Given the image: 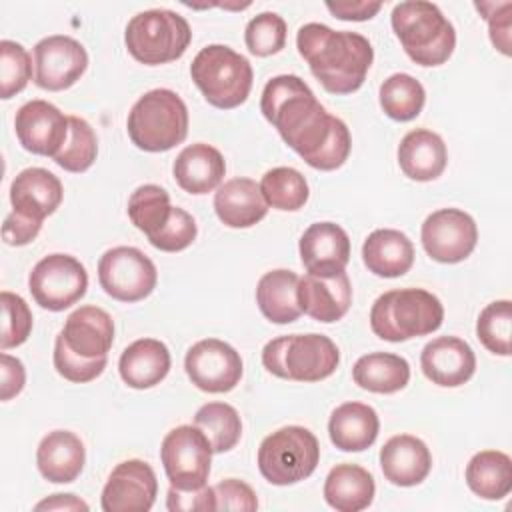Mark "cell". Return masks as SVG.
<instances>
[{
	"label": "cell",
	"instance_id": "6",
	"mask_svg": "<svg viewBox=\"0 0 512 512\" xmlns=\"http://www.w3.org/2000/svg\"><path fill=\"white\" fill-rule=\"evenodd\" d=\"M264 368L284 380L320 382L340 364L338 346L324 334L278 336L262 348Z\"/></svg>",
	"mask_w": 512,
	"mask_h": 512
},
{
	"label": "cell",
	"instance_id": "50",
	"mask_svg": "<svg viewBox=\"0 0 512 512\" xmlns=\"http://www.w3.org/2000/svg\"><path fill=\"white\" fill-rule=\"evenodd\" d=\"M0 378V398L4 402L18 396L26 384L24 364L16 356L6 354V350L0 354Z\"/></svg>",
	"mask_w": 512,
	"mask_h": 512
},
{
	"label": "cell",
	"instance_id": "48",
	"mask_svg": "<svg viewBox=\"0 0 512 512\" xmlns=\"http://www.w3.org/2000/svg\"><path fill=\"white\" fill-rule=\"evenodd\" d=\"M166 508L170 512H212L216 510L214 490L212 486H206V484L194 490H178L170 486Z\"/></svg>",
	"mask_w": 512,
	"mask_h": 512
},
{
	"label": "cell",
	"instance_id": "15",
	"mask_svg": "<svg viewBox=\"0 0 512 512\" xmlns=\"http://www.w3.org/2000/svg\"><path fill=\"white\" fill-rule=\"evenodd\" d=\"M86 68V48L72 36H46L34 46V82L42 90H66L80 80Z\"/></svg>",
	"mask_w": 512,
	"mask_h": 512
},
{
	"label": "cell",
	"instance_id": "23",
	"mask_svg": "<svg viewBox=\"0 0 512 512\" xmlns=\"http://www.w3.org/2000/svg\"><path fill=\"white\" fill-rule=\"evenodd\" d=\"M64 342L76 354L84 358L108 356L114 342L112 316L98 306H80L68 318L60 330Z\"/></svg>",
	"mask_w": 512,
	"mask_h": 512
},
{
	"label": "cell",
	"instance_id": "4",
	"mask_svg": "<svg viewBox=\"0 0 512 512\" xmlns=\"http://www.w3.org/2000/svg\"><path fill=\"white\" fill-rule=\"evenodd\" d=\"M444 306L424 288H396L380 294L370 310L372 332L388 342L432 334L442 326Z\"/></svg>",
	"mask_w": 512,
	"mask_h": 512
},
{
	"label": "cell",
	"instance_id": "13",
	"mask_svg": "<svg viewBox=\"0 0 512 512\" xmlns=\"http://www.w3.org/2000/svg\"><path fill=\"white\" fill-rule=\"evenodd\" d=\"M426 254L442 264L466 260L478 242L474 218L460 208H440L432 212L420 230Z\"/></svg>",
	"mask_w": 512,
	"mask_h": 512
},
{
	"label": "cell",
	"instance_id": "11",
	"mask_svg": "<svg viewBox=\"0 0 512 512\" xmlns=\"http://www.w3.org/2000/svg\"><path fill=\"white\" fill-rule=\"evenodd\" d=\"M88 288V272L70 254H48L32 268L28 290L38 306L62 312L76 304Z\"/></svg>",
	"mask_w": 512,
	"mask_h": 512
},
{
	"label": "cell",
	"instance_id": "37",
	"mask_svg": "<svg viewBox=\"0 0 512 512\" xmlns=\"http://www.w3.org/2000/svg\"><path fill=\"white\" fill-rule=\"evenodd\" d=\"M172 208L168 192L158 184H142L128 198V218L148 238L166 226Z\"/></svg>",
	"mask_w": 512,
	"mask_h": 512
},
{
	"label": "cell",
	"instance_id": "2",
	"mask_svg": "<svg viewBox=\"0 0 512 512\" xmlns=\"http://www.w3.org/2000/svg\"><path fill=\"white\" fill-rule=\"evenodd\" d=\"M296 46L312 76L332 94L356 92L374 60V48L366 36L350 30H332L318 22L298 28Z\"/></svg>",
	"mask_w": 512,
	"mask_h": 512
},
{
	"label": "cell",
	"instance_id": "29",
	"mask_svg": "<svg viewBox=\"0 0 512 512\" xmlns=\"http://www.w3.org/2000/svg\"><path fill=\"white\" fill-rule=\"evenodd\" d=\"M380 430L378 414L362 402H344L332 410L328 420L330 442L342 452H362L370 448Z\"/></svg>",
	"mask_w": 512,
	"mask_h": 512
},
{
	"label": "cell",
	"instance_id": "51",
	"mask_svg": "<svg viewBox=\"0 0 512 512\" xmlns=\"http://www.w3.org/2000/svg\"><path fill=\"white\" fill-rule=\"evenodd\" d=\"M326 8L334 18L362 22L374 18L380 12L382 2H328Z\"/></svg>",
	"mask_w": 512,
	"mask_h": 512
},
{
	"label": "cell",
	"instance_id": "19",
	"mask_svg": "<svg viewBox=\"0 0 512 512\" xmlns=\"http://www.w3.org/2000/svg\"><path fill=\"white\" fill-rule=\"evenodd\" d=\"M300 260L308 274L332 276L350 262V238L334 222H314L300 236Z\"/></svg>",
	"mask_w": 512,
	"mask_h": 512
},
{
	"label": "cell",
	"instance_id": "30",
	"mask_svg": "<svg viewBox=\"0 0 512 512\" xmlns=\"http://www.w3.org/2000/svg\"><path fill=\"white\" fill-rule=\"evenodd\" d=\"M364 266L380 278L404 276L414 264L410 238L394 228H378L362 244Z\"/></svg>",
	"mask_w": 512,
	"mask_h": 512
},
{
	"label": "cell",
	"instance_id": "10",
	"mask_svg": "<svg viewBox=\"0 0 512 512\" xmlns=\"http://www.w3.org/2000/svg\"><path fill=\"white\" fill-rule=\"evenodd\" d=\"M160 460L172 488H202L210 476L212 446L198 426L182 424L164 436Z\"/></svg>",
	"mask_w": 512,
	"mask_h": 512
},
{
	"label": "cell",
	"instance_id": "40",
	"mask_svg": "<svg viewBox=\"0 0 512 512\" xmlns=\"http://www.w3.org/2000/svg\"><path fill=\"white\" fill-rule=\"evenodd\" d=\"M510 326H512V304L510 300L490 302L476 320V336L482 346L498 356H510Z\"/></svg>",
	"mask_w": 512,
	"mask_h": 512
},
{
	"label": "cell",
	"instance_id": "9",
	"mask_svg": "<svg viewBox=\"0 0 512 512\" xmlns=\"http://www.w3.org/2000/svg\"><path fill=\"white\" fill-rule=\"evenodd\" d=\"M320 460V444L304 426H284L268 434L258 448V470L274 486L308 478Z\"/></svg>",
	"mask_w": 512,
	"mask_h": 512
},
{
	"label": "cell",
	"instance_id": "52",
	"mask_svg": "<svg viewBox=\"0 0 512 512\" xmlns=\"http://www.w3.org/2000/svg\"><path fill=\"white\" fill-rule=\"evenodd\" d=\"M36 510H88V504L74 494H52L50 498L38 502Z\"/></svg>",
	"mask_w": 512,
	"mask_h": 512
},
{
	"label": "cell",
	"instance_id": "47",
	"mask_svg": "<svg viewBox=\"0 0 512 512\" xmlns=\"http://www.w3.org/2000/svg\"><path fill=\"white\" fill-rule=\"evenodd\" d=\"M216 510H246L252 512L258 508V498L254 490L236 478H226L212 486Z\"/></svg>",
	"mask_w": 512,
	"mask_h": 512
},
{
	"label": "cell",
	"instance_id": "14",
	"mask_svg": "<svg viewBox=\"0 0 512 512\" xmlns=\"http://www.w3.org/2000/svg\"><path fill=\"white\" fill-rule=\"evenodd\" d=\"M184 370L198 390L222 394L238 386L244 366L240 354L228 342L204 338L188 348Z\"/></svg>",
	"mask_w": 512,
	"mask_h": 512
},
{
	"label": "cell",
	"instance_id": "27",
	"mask_svg": "<svg viewBox=\"0 0 512 512\" xmlns=\"http://www.w3.org/2000/svg\"><path fill=\"white\" fill-rule=\"evenodd\" d=\"M398 164L400 170L416 182H430L436 180L446 164H448V150L440 134L416 128L410 130L398 146Z\"/></svg>",
	"mask_w": 512,
	"mask_h": 512
},
{
	"label": "cell",
	"instance_id": "26",
	"mask_svg": "<svg viewBox=\"0 0 512 512\" xmlns=\"http://www.w3.org/2000/svg\"><path fill=\"white\" fill-rule=\"evenodd\" d=\"M174 180L188 194H208L216 190L226 174V162L220 150L196 142L186 146L174 160Z\"/></svg>",
	"mask_w": 512,
	"mask_h": 512
},
{
	"label": "cell",
	"instance_id": "36",
	"mask_svg": "<svg viewBox=\"0 0 512 512\" xmlns=\"http://www.w3.org/2000/svg\"><path fill=\"white\" fill-rule=\"evenodd\" d=\"M194 426L204 432L216 454L232 450L242 436L240 414L226 402H208L200 406L194 414Z\"/></svg>",
	"mask_w": 512,
	"mask_h": 512
},
{
	"label": "cell",
	"instance_id": "25",
	"mask_svg": "<svg viewBox=\"0 0 512 512\" xmlns=\"http://www.w3.org/2000/svg\"><path fill=\"white\" fill-rule=\"evenodd\" d=\"M86 462V448L82 440L70 430L48 432L36 450V464L40 474L54 484L74 482Z\"/></svg>",
	"mask_w": 512,
	"mask_h": 512
},
{
	"label": "cell",
	"instance_id": "34",
	"mask_svg": "<svg viewBox=\"0 0 512 512\" xmlns=\"http://www.w3.org/2000/svg\"><path fill=\"white\" fill-rule=\"evenodd\" d=\"M468 488L484 500H500L512 490V460L500 450H480L466 464Z\"/></svg>",
	"mask_w": 512,
	"mask_h": 512
},
{
	"label": "cell",
	"instance_id": "7",
	"mask_svg": "<svg viewBox=\"0 0 512 512\" xmlns=\"http://www.w3.org/2000/svg\"><path fill=\"white\" fill-rule=\"evenodd\" d=\"M190 76L206 102L220 110L244 104L254 80L250 62L224 44L204 46L190 64Z\"/></svg>",
	"mask_w": 512,
	"mask_h": 512
},
{
	"label": "cell",
	"instance_id": "31",
	"mask_svg": "<svg viewBox=\"0 0 512 512\" xmlns=\"http://www.w3.org/2000/svg\"><path fill=\"white\" fill-rule=\"evenodd\" d=\"M372 474L358 464H336L324 480V500L338 512H360L374 500Z\"/></svg>",
	"mask_w": 512,
	"mask_h": 512
},
{
	"label": "cell",
	"instance_id": "49",
	"mask_svg": "<svg viewBox=\"0 0 512 512\" xmlns=\"http://www.w3.org/2000/svg\"><path fill=\"white\" fill-rule=\"evenodd\" d=\"M42 228V222L34 220V218H28L24 214H18V212H10L6 218H4V224H2V240L8 244V246H26L30 244L38 232Z\"/></svg>",
	"mask_w": 512,
	"mask_h": 512
},
{
	"label": "cell",
	"instance_id": "41",
	"mask_svg": "<svg viewBox=\"0 0 512 512\" xmlns=\"http://www.w3.org/2000/svg\"><path fill=\"white\" fill-rule=\"evenodd\" d=\"M32 78V58L28 50L14 42H0V96L4 100L16 96Z\"/></svg>",
	"mask_w": 512,
	"mask_h": 512
},
{
	"label": "cell",
	"instance_id": "42",
	"mask_svg": "<svg viewBox=\"0 0 512 512\" xmlns=\"http://www.w3.org/2000/svg\"><path fill=\"white\" fill-rule=\"evenodd\" d=\"M246 48L254 56H272L286 46V22L276 12H262L254 16L244 30Z\"/></svg>",
	"mask_w": 512,
	"mask_h": 512
},
{
	"label": "cell",
	"instance_id": "18",
	"mask_svg": "<svg viewBox=\"0 0 512 512\" xmlns=\"http://www.w3.org/2000/svg\"><path fill=\"white\" fill-rule=\"evenodd\" d=\"M424 376L438 386L456 388L466 384L476 370V356L468 342L458 336H438L420 354Z\"/></svg>",
	"mask_w": 512,
	"mask_h": 512
},
{
	"label": "cell",
	"instance_id": "45",
	"mask_svg": "<svg viewBox=\"0 0 512 512\" xmlns=\"http://www.w3.org/2000/svg\"><path fill=\"white\" fill-rule=\"evenodd\" d=\"M196 234H198V226L192 214L174 206L166 226L158 234L148 238V242L162 252H180L196 240Z\"/></svg>",
	"mask_w": 512,
	"mask_h": 512
},
{
	"label": "cell",
	"instance_id": "24",
	"mask_svg": "<svg viewBox=\"0 0 512 512\" xmlns=\"http://www.w3.org/2000/svg\"><path fill=\"white\" fill-rule=\"evenodd\" d=\"M214 212L228 228H250L268 214V204L252 178H232L218 186Z\"/></svg>",
	"mask_w": 512,
	"mask_h": 512
},
{
	"label": "cell",
	"instance_id": "44",
	"mask_svg": "<svg viewBox=\"0 0 512 512\" xmlns=\"http://www.w3.org/2000/svg\"><path fill=\"white\" fill-rule=\"evenodd\" d=\"M54 368L56 372L76 384H84L90 382L94 378H98L108 362V356H100V358H84L80 354H76L74 350H70V346L64 342L62 334L56 336L54 342Z\"/></svg>",
	"mask_w": 512,
	"mask_h": 512
},
{
	"label": "cell",
	"instance_id": "33",
	"mask_svg": "<svg viewBox=\"0 0 512 512\" xmlns=\"http://www.w3.org/2000/svg\"><path fill=\"white\" fill-rule=\"evenodd\" d=\"M354 382L368 392L394 394L406 388L410 380V364L392 352H370L352 366Z\"/></svg>",
	"mask_w": 512,
	"mask_h": 512
},
{
	"label": "cell",
	"instance_id": "3",
	"mask_svg": "<svg viewBox=\"0 0 512 512\" xmlns=\"http://www.w3.org/2000/svg\"><path fill=\"white\" fill-rule=\"evenodd\" d=\"M390 22L408 58L420 66H440L456 48L452 22L432 2H400L392 8Z\"/></svg>",
	"mask_w": 512,
	"mask_h": 512
},
{
	"label": "cell",
	"instance_id": "5",
	"mask_svg": "<svg viewBox=\"0 0 512 512\" xmlns=\"http://www.w3.org/2000/svg\"><path fill=\"white\" fill-rule=\"evenodd\" d=\"M128 136L144 152H166L188 134V108L168 88H154L142 94L128 114Z\"/></svg>",
	"mask_w": 512,
	"mask_h": 512
},
{
	"label": "cell",
	"instance_id": "38",
	"mask_svg": "<svg viewBox=\"0 0 512 512\" xmlns=\"http://www.w3.org/2000/svg\"><path fill=\"white\" fill-rule=\"evenodd\" d=\"M260 192L268 206L284 212L300 210L310 196L306 178L290 166L268 170L260 180Z\"/></svg>",
	"mask_w": 512,
	"mask_h": 512
},
{
	"label": "cell",
	"instance_id": "8",
	"mask_svg": "<svg viewBox=\"0 0 512 512\" xmlns=\"http://www.w3.org/2000/svg\"><path fill=\"white\" fill-rule=\"evenodd\" d=\"M192 30L184 16L166 8H152L130 18L124 42L134 60L158 66L178 60L190 46Z\"/></svg>",
	"mask_w": 512,
	"mask_h": 512
},
{
	"label": "cell",
	"instance_id": "32",
	"mask_svg": "<svg viewBox=\"0 0 512 512\" xmlns=\"http://www.w3.org/2000/svg\"><path fill=\"white\" fill-rule=\"evenodd\" d=\"M298 274L286 268L266 272L256 284V302L266 320L274 324H290L300 318L296 288Z\"/></svg>",
	"mask_w": 512,
	"mask_h": 512
},
{
	"label": "cell",
	"instance_id": "43",
	"mask_svg": "<svg viewBox=\"0 0 512 512\" xmlns=\"http://www.w3.org/2000/svg\"><path fill=\"white\" fill-rule=\"evenodd\" d=\"M2 304V336L0 348H16L24 344L32 332V312L26 300L14 292L4 290L0 294Z\"/></svg>",
	"mask_w": 512,
	"mask_h": 512
},
{
	"label": "cell",
	"instance_id": "39",
	"mask_svg": "<svg viewBox=\"0 0 512 512\" xmlns=\"http://www.w3.org/2000/svg\"><path fill=\"white\" fill-rule=\"evenodd\" d=\"M68 124V140L52 160L66 172L80 174L94 164L98 154V140L94 128L84 118L68 116Z\"/></svg>",
	"mask_w": 512,
	"mask_h": 512
},
{
	"label": "cell",
	"instance_id": "22",
	"mask_svg": "<svg viewBox=\"0 0 512 512\" xmlns=\"http://www.w3.org/2000/svg\"><path fill=\"white\" fill-rule=\"evenodd\" d=\"M64 196L62 182L46 168H26L12 180L10 202L14 212L42 222L54 214Z\"/></svg>",
	"mask_w": 512,
	"mask_h": 512
},
{
	"label": "cell",
	"instance_id": "35",
	"mask_svg": "<svg viewBox=\"0 0 512 512\" xmlns=\"http://www.w3.org/2000/svg\"><path fill=\"white\" fill-rule=\"evenodd\" d=\"M378 98L380 108L388 118L408 122L422 112L426 102V90L414 76L398 72L382 82Z\"/></svg>",
	"mask_w": 512,
	"mask_h": 512
},
{
	"label": "cell",
	"instance_id": "12",
	"mask_svg": "<svg viewBox=\"0 0 512 512\" xmlns=\"http://www.w3.org/2000/svg\"><path fill=\"white\" fill-rule=\"evenodd\" d=\"M102 290L120 302H138L152 294L158 282L154 262L134 246L106 250L98 262Z\"/></svg>",
	"mask_w": 512,
	"mask_h": 512
},
{
	"label": "cell",
	"instance_id": "20",
	"mask_svg": "<svg viewBox=\"0 0 512 512\" xmlns=\"http://www.w3.org/2000/svg\"><path fill=\"white\" fill-rule=\"evenodd\" d=\"M296 296L304 314L330 324L346 316L352 304V286L346 270L332 276L306 274L298 280Z\"/></svg>",
	"mask_w": 512,
	"mask_h": 512
},
{
	"label": "cell",
	"instance_id": "16",
	"mask_svg": "<svg viewBox=\"0 0 512 512\" xmlns=\"http://www.w3.org/2000/svg\"><path fill=\"white\" fill-rule=\"evenodd\" d=\"M158 480L152 466L132 458L116 464L110 472L100 506L104 512H148L156 500Z\"/></svg>",
	"mask_w": 512,
	"mask_h": 512
},
{
	"label": "cell",
	"instance_id": "28",
	"mask_svg": "<svg viewBox=\"0 0 512 512\" xmlns=\"http://www.w3.org/2000/svg\"><path fill=\"white\" fill-rule=\"evenodd\" d=\"M118 372L124 384L130 388H152L160 384L170 372V350L156 338L134 340L120 354Z\"/></svg>",
	"mask_w": 512,
	"mask_h": 512
},
{
	"label": "cell",
	"instance_id": "21",
	"mask_svg": "<svg viewBox=\"0 0 512 512\" xmlns=\"http://www.w3.org/2000/svg\"><path fill=\"white\" fill-rule=\"evenodd\" d=\"M380 468L388 482L404 488L416 486L430 474L432 454L420 438L396 434L380 448Z\"/></svg>",
	"mask_w": 512,
	"mask_h": 512
},
{
	"label": "cell",
	"instance_id": "46",
	"mask_svg": "<svg viewBox=\"0 0 512 512\" xmlns=\"http://www.w3.org/2000/svg\"><path fill=\"white\" fill-rule=\"evenodd\" d=\"M476 8L482 12V18L488 22L490 40L496 50L504 56H510V2H480Z\"/></svg>",
	"mask_w": 512,
	"mask_h": 512
},
{
	"label": "cell",
	"instance_id": "17",
	"mask_svg": "<svg viewBox=\"0 0 512 512\" xmlns=\"http://www.w3.org/2000/svg\"><path fill=\"white\" fill-rule=\"evenodd\" d=\"M14 130L24 150L54 158L68 140V116L46 100L22 104L14 118Z\"/></svg>",
	"mask_w": 512,
	"mask_h": 512
},
{
	"label": "cell",
	"instance_id": "1",
	"mask_svg": "<svg viewBox=\"0 0 512 512\" xmlns=\"http://www.w3.org/2000/svg\"><path fill=\"white\" fill-rule=\"evenodd\" d=\"M260 110L308 166L330 172L348 160L352 148L348 126L326 112L300 76L270 78L262 90Z\"/></svg>",
	"mask_w": 512,
	"mask_h": 512
}]
</instances>
